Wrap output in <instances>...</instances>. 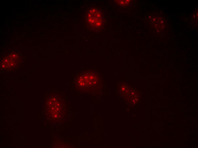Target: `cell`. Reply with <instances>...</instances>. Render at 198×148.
I'll use <instances>...</instances> for the list:
<instances>
[{"label":"cell","mask_w":198,"mask_h":148,"mask_svg":"<svg viewBox=\"0 0 198 148\" xmlns=\"http://www.w3.org/2000/svg\"><path fill=\"white\" fill-rule=\"evenodd\" d=\"M87 21L91 28L94 29L100 28L103 24L102 16L100 11L96 8H92L88 11Z\"/></svg>","instance_id":"6da1fadb"},{"label":"cell","mask_w":198,"mask_h":148,"mask_svg":"<svg viewBox=\"0 0 198 148\" xmlns=\"http://www.w3.org/2000/svg\"><path fill=\"white\" fill-rule=\"evenodd\" d=\"M115 1L117 4L122 7H125L129 6L131 2L129 0H115Z\"/></svg>","instance_id":"7a4b0ae2"}]
</instances>
